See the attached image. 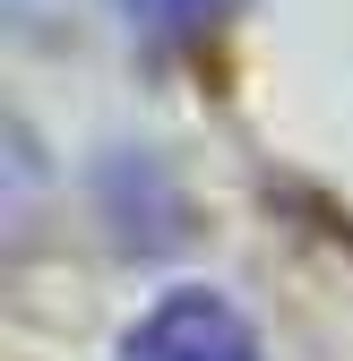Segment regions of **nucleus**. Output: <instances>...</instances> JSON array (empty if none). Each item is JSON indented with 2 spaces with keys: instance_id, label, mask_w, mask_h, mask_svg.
Returning <instances> with one entry per match:
<instances>
[{
  "instance_id": "2",
  "label": "nucleus",
  "mask_w": 353,
  "mask_h": 361,
  "mask_svg": "<svg viewBox=\"0 0 353 361\" xmlns=\"http://www.w3.org/2000/svg\"><path fill=\"white\" fill-rule=\"evenodd\" d=\"M121 9H129L147 52H190V43H207L241 0H121Z\"/></svg>"
},
{
  "instance_id": "1",
  "label": "nucleus",
  "mask_w": 353,
  "mask_h": 361,
  "mask_svg": "<svg viewBox=\"0 0 353 361\" xmlns=\"http://www.w3.org/2000/svg\"><path fill=\"white\" fill-rule=\"evenodd\" d=\"M121 361H258V336H250V319L225 293L190 284V293H164L121 336Z\"/></svg>"
}]
</instances>
